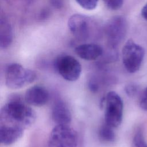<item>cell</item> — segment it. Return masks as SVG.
Listing matches in <instances>:
<instances>
[{
    "label": "cell",
    "instance_id": "obj_15",
    "mask_svg": "<svg viewBox=\"0 0 147 147\" xmlns=\"http://www.w3.org/2000/svg\"><path fill=\"white\" fill-rule=\"evenodd\" d=\"M133 144L136 147H147V142L144 139L141 130H138L133 138Z\"/></svg>",
    "mask_w": 147,
    "mask_h": 147
},
{
    "label": "cell",
    "instance_id": "obj_7",
    "mask_svg": "<svg viewBox=\"0 0 147 147\" xmlns=\"http://www.w3.org/2000/svg\"><path fill=\"white\" fill-rule=\"evenodd\" d=\"M54 67L58 74L69 82L77 80L82 73V65L74 57L64 55L57 57L54 62Z\"/></svg>",
    "mask_w": 147,
    "mask_h": 147
},
{
    "label": "cell",
    "instance_id": "obj_18",
    "mask_svg": "<svg viewBox=\"0 0 147 147\" xmlns=\"http://www.w3.org/2000/svg\"><path fill=\"white\" fill-rule=\"evenodd\" d=\"M138 86L133 83L127 84L125 87V91L126 94L130 97L134 96L138 93Z\"/></svg>",
    "mask_w": 147,
    "mask_h": 147
},
{
    "label": "cell",
    "instance_id": "obj_17",
    "mask_svg": "<svg viewBox=\"0 0 147 147\" xmlns=\"http://www.w3.org/2000/svg\"><path fill=\"white\" fill-rule=\"evenodd\" d=\"M107 8L113 10L119 9L123 5L124 0H102Z\"/></svg>",
    "mask_w": 147,
    "mask_h": 147
},
{
    "label": "cell",
    "instance_id": "obj_16",
    "mask_svg": "<svg viewBox=\"0 0 147 147\" xmlns=\"http://www.w3.org/2000/svg\"><path fill=\"white\" fill-rule=\"evenodd\" d=\"M76 2L83 9L92 10L97 6L99 0H75Z\"/></svg>",
    "mask_w": 147,
    "mask_h": 147
},
{
    "label": "cell",
    "instance_id": "obj_19",
    "mask_svg": "<svg viewBox=\"0 0 147 147\" xmlns=\"http://www.w3.org/2000/svg\"><path fill=\"white\" fill-rule=\"evenodd\" d=\"M88 87L92 92H97L100 88L99 82L96 78L91 77L88 81Z\"/></svg>",
    "mask_w": 147,
    "mask_h": 147
},
{
    "label": "cell",
    "instance_id": "obj_20",
    "mask_svg": "<svg viewBox=\"0 0 147 147\" xmlns=\"http://www.w3.org/2000/svg\"><path fill=\"white\" fill-rule=\"evenodd\" d=\"M139 105L142 109L147 111V87L144 90L140 96Z\"/></svg>",
    "mask_w": 147,
    "mask_h": 147
},
{
    "label": "cell",
    "instance_id": "obj_21",
    "mask_svg": "<svg viewBox=\"0 0 147 147\" xmlns=\"http://www.w3.org/2000/svg\"><path fill=\"white\" fill-rule=\"evenodd\" d=\"M9 3L17 6H25L30 3L34 0H5Z\"/></svg>",
    "mask_w": 147,
    "mask_h": 147
},
{
    "label": "cell",
    "instance_id": "obj_12",
    "mask_svg": "<svg viewBox=\"0 0 147 147\" xmlns=\"http://www.w3.org/2000/svg\"><path fill=\"white\" fill-rule=\"evenodd\" d=\"M13 32L11 24L5 17L1 16L0 19V47L6 49L11 44Z\"/></svg>",
    "mask_w": 147,
    "mask_h": 147
},
{
    "label": "cell",
    "instance_id": "obj_8",
    "mask_svg": "<svg viewBox=\"0 0 147 147\" xmlns=\"http://www.w3.org/2000/svg\"><path fill=\"white\" fill-rule=\"evenodd\" d=\"M92 23L91 18L81 14H74L68 20V27L75 37L84 40L90 37Z\"/></svg>",
    "mask_w": 147,
    "mask_h": 147
},
{
    "label": "cell",
    "instance_id": "obj_5",
    "mask_svg": "<svg viewBox=\"0 0 147 147\" xmlns=\"http://www.w3.org/2000/svg\"><path fill=\"white\" fill-rule=\"evenodd\" d=\"M78 136L69 125H56L49 135V147H77Z\"/></svg>",
    "mask_w": 147,
    "mask_h": 147
},
{
    "label": "cell",
    "instance_id": "obj_6",
    "mask_svg": "<svg viewBox=\"0 0 147 147\" xmlns=\"http://www.w3.org/2000/svg\"><path fill=\"white\" fill-rule=\"evenodd\" d=\"M127 31V22L122 16H116L109 19L105 26V33L108 46L117 48L123 40Z\"/></svg>",
    "mask_w": 147,
    "mask_h": 147
},
{
    "label": "cell",
    "instance_id": "obj_22",
    "mask_svg": "<svg viewBox=\"0 0 147 147\" xmlns=\"http://www.w3.org/2000/svg\"><path fill=\"white\" fill-rule=\"evenodd\" d=\"M50 3L54 7L60 9L63 6V0H50Z\"/></svg>",
    "mask_w": 147,
    "mask_h": 147
},
{
    "label": "cell",
    "instance_id": "obj_2",
    "mask_svg": "<svg viewBox=\"0 0 147 147\" xmlns=\"http://www.w3.org/2000/svg\"><path fill=\"white\" fill-rule=\"evenodd\" d=\"M37 78L36 73L20 64L13 63L9 64L5 71V84L12 90L23 88L32 83Z\"/></svg>",
    "mask_w": 147,
    "mask_h": 147
},
{
    "label": "cell",
    "instance_id": "obj_23",
    "mask_svg": "<svg viewBox=\"0 0 147 147\" xmlns=\"http://www.w3.org/2000/svg\"><path fill=\"white\" fill-rule=\"evenodd\" d=\"M141 16L146 20H147V3L144 6L141 10Z\"/></svg>",
    "mask_w": 147,
    "mask_h": 147
},
{
    "label": "cell",
    "instance_id": "obj_4",
    "mask_svg": "<svg viewBox=\"0 0 147 147\" xmlns=\"http://www.w3.org/2000/svg\"><path fill=\"white\" fill-rule=\"evenodd\" d=\"M144 48L132 39L128 40L122 50V59L126 70L131 74L135 73L140 68L144 60Z\"/></svg>",
    "mask_w": 147,
    "mask_h": 147
},
{
    "label": "cell",
    "instance_id": "obj_3",
    "mask_svg": "<svg viewBox=\"0 0 147 147\" xmlns=\"http://www.w3.org/2000/svg\"><path fill=\"white\" fill-rule=\"evenodd\" d=\"M105 122L115 128L122 121L123 103L121 96L115 91H109L104 98Z\"/></svg>",
    "mask_w": 147,
    "mask_h": 147
},
{
    "label": "cell",
    "instance_id": "obj_1",
    "mask_svg": "<svg viewBox=\"0 0 147 147\" xmlns=\"http://www.w3.org/2000/svg\"><path fill=\"white\" fill-rule=\"evenodd\" d=\"M19 95H13L0 111V126L22 131L35 122L36 114Z\"/></svg>",
    "mask_w": 147,
    "mask_h": 147
},
{
    "label": "cell",
    "instance_id": "obj_10",
    "mask_svg": "<svg viewBox=\"0 0 147 147\" xmlns=\"http://www.w3.org/2000/svg\"><path fill=\"white\" fill-rule=\"evenodd\" d=\"M52 118L56 125H69L72 114L68 105L61 100L56 101L52 107Z\"/></svg>",
    "mask_w": 147,
    "mask_h": 147
},
{
    "label": "cell",
    "instance_id": "obj_14",
    "mask_svg": "<svg viewBox=\"0 0 147 147\" xmlns=\"http://www.w3.org/2000/svg\"><path fill=\"white\" fill-rule=\"evenodd\" d=\"M113 129L114 127L105 122L99 129L98 136L99 139L105 142L111 143L114 142L115 140V134Z\"/></svg>",
    "mask_w": 147,
    "mask_h": 147
},
{
    "label": "cell",
    "instance_id": "obj_9",
    "mask_svg": "<svg viewBox=\"0 0 147 147\" xmlns=\"http://www.w3.org/2000/svg\"><path fill=\"white\" fill-rule=\"evenodd\" d=\"M49 99V93L47 88L35 85L28 88L24 95V100L30 106L40 107L46 105Z\"/></svg>",
    "mask_w": 147,
    "mask_h": 147
},
{
    "label": "cell",
    "instance_id": "obj_11",
    "mask_svg": "<svg viewBox=\"0 0 147 147\" xmlns=\"http://www.w3.org/2000/svg\"><path fill=\"white\" fill-rule=\"evenodd\" d=\"M103 48L99 45L94 43H86L78 45L75 48L76 54L85 60H95L102 56Z\"/></svg>",
    "mask_w": 147,
    "mask_h": 147
},
{
    "label": "cell",
    "instance_id": "obj_13",
    "mask_svg": "<svg viewBox=\"0 0 147 147\" xmlns=\"http://www.w3.org/2000/svg\"><path fill=\"white\" fill-rule=\"evenodd\" d=\"M24 131L0 126V142L3 145H10L17 141L24 134Z\"/></svg>",
    "mask_w": 147,
    "mask_h": 147
}]
</instances>
